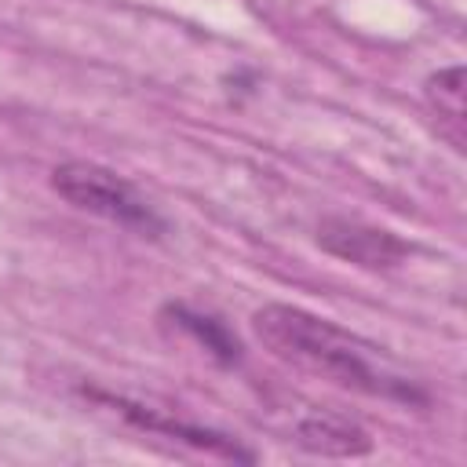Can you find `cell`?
<instances>
[{
    "label": "cell",
    "mask_w": 467,
    "mask_h": 467,
    "mask_svg": "<svg viewBox=\"0 0 467 467\" xmlns=\"http://www.w3.org/2000/svg\"><path fill=\"white\" fill-rule=\"evenodd\" d=\"M252 328L274 358L296 368H306L336 387L383 398V401L427 405V390L405 372H398L379 354V347L365 343L361 336L339 328L328 317H317L288 303H266L252 314Z\"/></svg>",
    "instance_id": "obj_1"
},
{
    "label": "cell",
    "mask_w": 467,
    "mask_h": 467,
    "mask_svg": "<svg viewBox=\"0 0 467 467\" xmlns=\"http://www.w3.org/2000/svg\"><path fill=\"white\" fill-rule=\"evenodd\" d=\"M51 190L80 212H91L128 234L161 237L168 234V219L142 197L124 175L95 164V161H62L51 168Z\"/></svg>",
    "instance_id": "obj_2"
},
{
    "label": "cell",
    "mask_w": 467,
    "mask_h": 467,
    "mask_svg": "<svg viewBox=\"0 0 467 467\" xmlns=\"http://www.w3.org/2000/svg\"><path fill=\"white\" fill-rule=\"evenodd\" d=\"M84 394L95 398L99 405L113 409V412L124 416L128 423L150 431V434H164V438H171V441H186V445H193V449H201V452H212V456H223V460H248V463L255 460V452L244 449L241 441H234L230 434L212 431V427L193 423V420H182V416H175L171 409H153V405H146V401H135V398H128V394H113V390H99V387H84Z\"/></svg>",
    "instance_id": "obj_3"
},
{
    "label": "cell",
    "mask_w": 467,
    "mask_h": 467,
    "mask_svg": "<svg viewBox=\"0 0 467 467\" xmlns=\"http://www.w3.org/2000/svg\"><path fill=\"white\" fill-rule=\"evenodd\" d=\"M317 244L347 263H358V266H368V270H387V266H398L405 255H409V244L383 230V226H368V223H358V219H343V215H332V219H321L317 226Z\"/></svg>",
    "instance_id": "obj_4"
},
{
    "label": "cell",
    "mask_w": 467,
    "mask_h": 467,
    "mask_svg": "<svg viewBox=\"0 0 467 467\" xmlns=\"http://www.w3.org/2000/svg\"><path fill=\"white\" fill-rule=\"evenodd\" d=\"M296 441L310 452H325V456H365L372 449L368 434L339 416V412H325V409H310L299 423H296Z\"/></svg>",
    "instance_id": "obj_5"
},
{
    "label": "cell",
    "mask_w": 467,
    "mask_h": 467,
    "mask_svg": "<svg viewBox=\"0 0 467 467\" xmlns=\"http://www.w3.org/2000/svg\"><path fill=\"white\" fill-rule=\"evenodd\" d=\"M164 317H171L175 328H182L186 336H193V339H197L212 358H219L223 365L241 361V343H237V336H234L219 317L201 314V310H193V306H186V303H168V306H164Z\"/></svg>",
    "instance_id": "obj_6"
},
{
    "label": "cell",
    "mask_w": 467,
    "mask_h": 467,
    "mask_svg": "<svg viewBox=\"0 0 467 467\" xmlns=\"http://www.w3.org/2000/svg\"><path fill=\"white\" fill-rule=\"evenodd\" d=\"M427 95L438 106V113H449V120H463V69L449 66L427 80Z\"/></svg>",
    "instance_id": "obj_7"
}]
</instances>
